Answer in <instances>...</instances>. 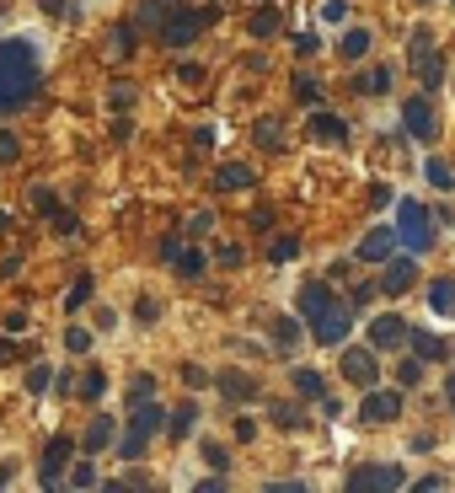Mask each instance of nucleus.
<instances>
[{"label":"nucleus","mask_w":455,"mask_h":493,"mask_svg":"<svg viewBox=\"0 0 455 493\" xmlns=\"http://www.w3.org/2000/svg\"><path fill=\"white\" fill-rule=\"evenodd\" d=\"M44 70H38V49L27 38H0V113H16L38 97Z\"/></svg>","instance_id":"obj_1"},{"label":"nucleus","mask_w":455,"mask_h":493,"mask_svg":"<svg viewBox=\"0 0 455 493\" xmlns=\"http://www.w3.org/2000/svg\"><path fill=\"white\" fill-rule=\"evenodd\" d=\"M171 424V413L150 397V402H134V413H129V430H123V440H118V456L123 461H140L145 456V445H150V434L156 430H167Z\"/></svg>","instance_id":"obj_2"},{"label":"nucleus","mask_w":455,"mask_h":493,"mask_svg":"<svg viewBox=\"0 0 455 493\" xmlns=\"http://www.w3.org/2000/svg\"><path fill=\"white\" fill-rule=\"evenodd\" d=\"M407 64H412V75H418L423 86H440L445 60H440V44H434L429 27H412V38H407Z\"/></svg>","instance_id":"obj_3"},{"label":"nucleus","mask_w":455,"mask_h":493,"mask_svg":"<svg viewBox=\"0 0 455 493\" xmlns=\"http://www.w3.org/2000/svg\"><path fill=\"white\" fill-rule=\"evenodd\" d=\"M397 237L407 252H429L434 246V226H429V209L423 204H412V198H402L397 209Z\"/></svg>","instance_id":"obj_4"},{"label":"nucleus","mask_w":455,"mask_h":493,"mask_svg":"<svg viewBox=\"0 0 455 493\" xmlns=\"http://www.w3.org/2000/svg\"><path fill=\"white\" fill-rule=\"evenodd\" d=\"M209 22H215V11H182V5H177L167 22H161V44H167V49H188Z\"/></svg>","instance_id":"obj_5"},{"label":"nucleus","mask_w":455,"mask_h":493,"mask_svg":"<svg viewBox=\"0 0 455 493\" xmlns=\"http://www.w3.org/2000/svg\"><path fill=\"white\" fill-rule=\"evenodd\" d=\"M343 381H353V386H364V392H370V386H375V381H381V365H375V349H364V343H348V349H343Z\"/></svg>","instance_id":"obj_6"},{"label":"nucleus","mask_w":455,"mask_h":493,"mask_svg":"<svg viewBox=\"0 0 455 493\" xmlns=\"http://www.w3.org/2000/svg\"><path fill=\"white\" fill-rule=\"evenodd\" d=\"M402 129H407L412 140H434V134H440L434 102H429V97H407V102H402Z\"/></svg>","instance_id":"obj_7"},{"label":"nucleus","mask_w":455,"mask_h":493,"mask_svg":"<svg viewBox=\"0 0 455 493\" xmlns=\"http://www.w3.org/2000/svg\"><path fill=\"white\" fill-rule=\"evenodd\" d=\"M348 327H353V301H338L327 316H316V322H311V338H316V343H343V338H348Z\"/></svg>","instance_id":"obj_8"},{"label":"nucleus","mask_w":455,"mask_h":493,"mask_svg":"<svg viewBox=\"0 0 455 493\" xmlns=\"http://www.w3.org/2000/svg\"><path fill=\"white\" fill-rule=\"evenodd\" d=\"M402 343H412V327L402 322L397 311H392V316H375V322H370V349L392 354V349H402Z\"/></svg>","instance_id":"obj_9"},{"label":"nucleus","mask_w":455,"mask_h":493,"mask_svg":"<svg viewBox=\"0 0 455 493\" xmlns=\"http://www.w3.org/2000/svg\"><path fill=\"white\" fill-rule=\"evenodd\" d=\"M402 488V467H359L348 472V493H392Z\"/></svg>","instance_id":"obj_10"},{"label":"nucleus","mask_w":455,"mask_h":493,"mask_svg":"<svg viewBox=\"0 0 455 493\" xmlns=\"http://www.w3.org/2000/svg\"><path fill=\"white\" fill-rule=\"evenodd\" d=\"M397 413H402L397 392H375V386H370V392H364V402H359V419H364V424H392Z\"/></svg>","instance_id":"obj_11"},{"label":"nucleus","mask_w":455,"mask_h":493,"mask_svg":"<svg viewBox=\"0 0 455 493\" xmlns=\"http://www.w3.org/2000/svg\"><path fill=\"white\" fill-rule=\"evenodd\" d=\"M64 467H70V434H54L44 445V488H59L64 483Z\"/></svg>","instance_id":"obj_12"},{"label":"nucleus","mask_w":455,"mask_h":493,"mask_svg":"<svg viewBox=\"0 0 455 493\" xmlns=\"http://www.w3.org/2000/svg\"><path fill=\"white\" fill-rule=\"evenodd\" d=\"M412 279H418L412 257H386V274H381V295H407V290H412Z\"/></svg>","instance_id":"obj_13"},{"label":"nucleus","mask_w":455,"mask_h":493,"mask_svg":"<svg viewBox=\"0 0 455 493\" xmlns=\"http://www.w3.org/2000/svg\"><path fill=\"white\" fill-rule=\"evenodd\" d=\"M397 242H402V237L392 231V226H375V231H370V237L359 242V252H353V257H359V263H386Z\"/></svg>","instance_id":"obj_14"},{"label":"nucleus","mask_w":455,"mask_h":493,"mask_svg":"<svg viewBox=\"0 0 455 493\" xmlns=\"http://www.w3.org/2000/svg\"><path fill=\"white\" fill-rule=\"evenodd\" d=\"M311 134H316L322 145H343V140H348V123H343L338 113H322V108H316V113H311Z\"/></svg>","instance_id":"obj_15"},{"label":"nucleus","mask_w":455,"mask_h":493,"mask_svg":"<svg viewBox=\"0 0 455 493\" xmlns=\"http://www.w3.org/2000/svg\"><path fill=\"white\" fill-rule=\"evenodd\" d=\"M220 392H226L230 402H257L263 386H257L252 375H241V370H226V375H220Z\"/></svg>","instance_id":"obj_16"},{"label":"nucleus","mask_w":455,"mask_h":493,"mask_svg":"<svg viewBox=\"0 0 455 493\" xmlns=\"http://www.w3.org/2000/svg\"><path fill=\"white\" fill-rule=\"evenodd\" d=\"M252 183H257V172L241 167V161H226V167L215 172V188H220V193H241V188H252Z\"/></svg>","instance_id":"obj_17"},{"label":"nucleus","mask_w":455,"mask_h":493,"mask_svg":"<svg viewBox=\"0 0 455 493\" xmlns=\"http://www.w3.org/2000/svg\"><path fill=\"white\" fill-rule=\"evenodd\" d=\"M108 445H113V419H92L86 434H81V450L97 456V450H108Z\"/></svg>","instance_id":"obj_18"},{"label":"nucleus","mask_w":455,"mask_h":493,"mask_svg":"<svg viewBox=\"0 0 455 493\" xmlns=\"http://www.w3.org/2000/svg\"><path fill=\"white\" fill-rule=\"evenodd\" d=\"M171 268H177L182 279H198V274L209 268V252H204V246H182V252L171 257Z\"/></svg>","instance_id":"obj_19"},{"label":"nucleus","mask_w":455,"mask_h":493,"mask_svg":"<svg viewBox=\"0 0 455 493\" xmlns=\"http://www.w3.org/2000/svg\"><path fill=\"white\" fill-rule=\"evenodd\" d=\"M429 311L434 316H455V279H434L429 285Z\"/></svg>","instance_id":"obj_20"},{"label":"nucleus","mask_w":455,"mask_h":493,"mask_svg":"<svg viewBox=\"0 0 455 493\" xmlns=\"http://www.w3.org/2000/svg\"><path fill=\"white\" fill-rule=\"evenodd\" d=\"M353 92H364V97H381V92H392V64H375V70H364V75L353 81Z\"/></svg>","instance_id":"obj_21"},{"label":"nucleus","mask_w":455,"mask_h":493,"mask_svg":"<svg viewBox=\"0 0 455 493\" xmlns=\"http://www.w3.org/2000/svg\"><path fill=\"white\" fill-rule=\"evenodd\" d=\"M370 44H375V38H370V27H348V33H343V44H338V54H343V60H364V54H370Z\"/></svg>","instance_id":"obj_22"},{"label":"nucleus","mask_w":455,"mask_h":493,"mask_svg":"<svg viewBox=\"0 0 455 493\" xmlns=\"http://www.w3.org/2000/svg\"><path fill=\"white\" fill-rule=\"evenodd\" d=\"M412 354L418 360H450V343L434 338V333H412Z\"/></svg>","instance_id":"obj_23"},{"label":"nucleus","mask_w":455,"mask_h":493,"mask_svg":"<svg viewBox=\"0 0 455 493\" xmlns=\"http://www.w3.org/2000/svg\"><path fill=\"white\" fill-rule=\"evenodd\" d=\"M289 386H295L300 397H311V402H322V397H327V386H322V375H316V370H295V375H289Z\"/></svg>","instance_id":"obj_24"},{"label":"nucleus","mask_w":455,"mask_h":493,"mask_svg":"<svg viewBox=\"0 0 455 493\" xmlns=\"http://www.w3.org/2000/svg\"><path fill=\"white\" fill-rule=\"evenodd\" d=\"M252 140H257V150H268V156H279V150H285V134H279V123H274V119L257 123V129H252Z\"/></svg>","instance_id":"obj_25"},{"label":"nucleus","mask_w":455,"mask_h":493,"mask_svg":"<svg viewBox=\"0 0 455 493\" xmlns=\"http://www.w3.org/2000/svg\"><path fill=\"white\" fill-rule=\"evenodd\" d=\"M177 5H182V0H145V5H140V27H161Z\"/></svg>","instance_id":"obj_26"},{"label":"nucleus","mask_w":455,"mask_h":493,"mask_svg":"<svg viewBox=\"0 0 455 493\" xmlns=\"http://www.w3.org/2000/svg\"><path fill=\"white\" fill-rule=\"evenodd\" d=\"M193 424H198V408H193V402H182V408L171 413L167 434H171V440H188V434H193Z\"/></svg>","instance_id":"obj_27"},{"label":"nucleus","mask_w":455,"mask_h":493,"mask_svg":"<svg viewBox=\"0 0 455 493\" xmlns=\"http://www.w3.org/2000/svg\"><path fill=\"white\" fill-rule=\"evenodd\" d=\"M134 38H140V27H134V22H118V27H113V54H118V60H129V54L140 49Z\"/></svg>","instance_id":"obj_28"},{"label":"nucleus","mask_w":455,"mask_h":493,"mask_svg":"<svg viewBox=\"0 0 455 493\" xmlns=\"http://www.w3.org/2000/svg\"><path fill=\"white\" fill-rule=\"evenodd\" d=\"M247 27H252V38H274V33H279V11H274V5H263V11H252V22H247Z\"/></svg>","instance_id":"obj_29"},{"label":"nucleus","mask_w":455,"mask_h":493,"mask_svg":"<svg viewBox=\"0 0 455 493\" xmlns=\"http://www.w3.org/2000/svg\"><path fill=\"white\" fill-rule=\"evenodd\" d=\"M268 413H274V424H279V430H305V413H300L295 402H274Z\"/></svg>","instance_id":"obj_30"},{"label":"nucleus","mask_w":455,"mask_h":493,"mask_svg":"<svg viewBox=\"0 0 455 493\" xmlns=\"http://www.w3.org/2000/svg\"><path fill=\"white\" fill-rule=\"evenodd\" d=\"M295 97H300L305 108H322V81H311V75H295Z\"/></svg>","instance_id":"obj_31"},{"label":"nucleus","mask_w":455,"mask_h":493,"mask_svg":"<svg viewBox=\"0 0 455 493\" xmlns=\"http://www.w3.org/2000/svg\"><path fill=\"white\" fill-rule=\"evenodd\" d=\"M274 343H279V349H295V343H300V322H295V316H279V322H274Z\"/></svg>","instance_id":"obj_32"},{"label":"nucleus","mask_w":455,"mask_h":493,"mask_svg":"<svg viewBox=\"0 0 455 493\" xmlns=\"http://www.w3.org/2000/svg\"><path fill=\"white\" fill-rule=\"evenodd\" d=\"M86 301H92V274H81V279L70 285V295H64V311H81Z\"/></svg>","instance_id":"obj_33"},{"label":"nucleus","mask_w":455,"mask_h":493,"mask_svg":"<svg viewBox=\"0 0 455 493\" xmlns=\"http://www.w3.org/2000/svg\"><path fill=\"white\" fill-rule=\"evenodd\" d=\"M150 397H156V375H134L129 381V408L134 402H150Z\"/></svg>","instance_id":"obj_34"},{"label":"nucleus","mask_w":455,"mask_h":493,"mask_svg":"<svg viewBox=\"0 0 455 493\" xmlns=\"http://www.w3.org/2000/svg\"><path fill=\"white\" fill-rule=\"evenodd\" d=\"M295 257H300V242L295 237H279V242L268 246V263H295Z\"/></svg>","instance_id":"obj_35"},{"label":"nucleus","mask_w":455,"mask_h":493,"mask_svg":"<svg viewBox=\"0 0 455 493\" xmlns=\"http://www.w3.org/2000/svg\"><path fill=\"white\" fill-rule=\"evenodd\" d=\"M75 392H81V397H86V402H97V397H102V392H108V375H102V370H92V375H86V381H81V386H75Z\"/></svg>","instance_id":"obj_36"},{"label":"nucleus","mask_w":455,"mask_h":493,"mask_svg":"<svg viewBox=\"0 0 455 493\" xmlns=\"http://www.w3.org/2000/svg\"><path fill=\"white\" fill-rule=\"evenodd\" d=\"M423 178H429V183H434V188H450V183H455V172H450V167H445V161H440V156H434V161L423 167Z\"/></svg>","instance_id":"obj_37"},{"label":"nucleus","mask_w":455,"mask_h":493,"mask_svg":"<svg viewBox=\"0 0 455 493\" xmlns=\"http://www.w3.org/2000/svg\"><path fill=\"white\" fill-rule=\"evenodd\" d=\"M16 156H22V140H16L11 129H0V167H11Z\"/></svg>","instance_id":"obj_38"},{"label":"nucleus","mask_w":455,"mask_h":493,"mask_svg":"<svg viewBox=\"0 0 455 493\" xmlns=\"http://www.w3.org/2000/svg\"><path fill=\"white\" fill-rule=\"evenodd\" d=\"M27 198H33V209H38V215H59V198L49 193V188H33Z\"/></svg>","instance_id":"obj_39"},{"label":"nucleus","mask_w":455,"mask_h":493,"mask_svg":"<svg viewBox=\"0 0 455 493\" xmlns=\"http://www.w3.org/2000/svg\"><path fill=\"white\" fill-rule=\"evenodd\" d=\"M209 231H215V215H209V209L188 215V237H209Z\"/></svg>","instance_id":"obj_40"},{"label":"nucleus","mask_w":455,"mask_h":493,"mask_svg":"<svg viewBox=\"0 0 455 493\" xmlns=\"http://www.w3.org/2000/svg\"><path fill=\"white\" fill-rule=\"evenodd\" d=\"M64 349H70V354H86V349H92V333H86V327H70V333H64Z\"/></svg>","instance_id":"obj_41"},{"label":"nucleus","mask_w":455,"mask_h":493,"mask_svg":"<svg viewBox=\"0 0 455 493\" xmlns=\"http://www.w3.org/2000/svg\"><path fill=\"white\" fill-rule=\"evenodd\" d=\"M70 483H75V488H97L102 478H97V467H92V461H81V467L70 472Z\"/></svg>","instance_id":"obj_42"},{"label":"nucleus","mask_w":455,"mask_h":493,"mask_svg":"<svg viewBox=\"0 0 455 493\" xmlns=\"http://www.w3.org/2000/svg\"><path fill=\"white\" fill-rule=\"evenodd\" d=\"M49 381H54V370H49V365H33V370H27V392H49Z\"/></svg>","instance_id":"obj_43"},{"label":"nucleus","mask_w":455,"mask_h":493,"mask_svg":"<svg viewBox=\"0 0 455 493\" xmlns=\"http://www.w3.org/2000/svg\"><path fill=\"white\" fill-rule=\"evenodd\" d=\"M204 461L226 472V467H230V450H226V445H215V440H204Z\"/></svg>","instance_id":"obj_44"},{"label":"nucleus","mask_w":455,"mask_h":493,"mask_svg":"<svg viewBox=\"0 0 455 493\" xmlns=\"http://www.w3.org/2000/svg\"><path fill=\"white\" fill-rule=\"evenodd\" d=\"M108 97H113V108L123 113V108L134 102V86H129V81H113V92H108Z\"/></svg>","instance_id":"obj_45"},{"label":"nucleus","mask_w":455,"mask_h":493,"mask_svg":"<svg viewBox=\"0 0 455 493\" xmlns=\"http://www.w3.org/2000/svg\"><path fill=\"white\" fill-rule=\"evenodd\" d=\"M316 49H322V44H316V33H300V38H295V54H300V60H311Z\"/></svg>","instance_id":"obj_46"},{"label":"nucleus","mask_w":455,"mask_h":493,"mask_svg":"<svg viewBox=\"0 0 455 493\" xmlns=\"http://www.w3.org/2000/svg\"><path fill=\"white\" fill-rule=\"evenodd\" d=\"M252 231H274V209H268V204L252 209Z\"/></svg>","instance_id":"obj_47"},{"label":"nucleus","mask_w":455,"mask_h":493,"mask_svg":"<svg viewBox=\"0 0 455 493\" xmlns=\"http://www.w3.org/2000/svg\"><path fill=\"white\" fill-rule=\"evenodd\" d=\"M402 386H412V381H418V375H423V360H402Z\"/></svg>","instance_id":"obj_48"},{"label":"nucleus","mask_w":455,"mask_h":493,"mask_svg":"<svg viewBox=\"0 0 455 493\" xmlns=\"http://www.w3.org/2000/svg\"><path fill=\"white\" fill-rule=\"evenodd\" d=\"M49 16H75V0H44Z\"/></svg>","instance_id":"obj_49"},{"label":"nucleus","mask_w":455,"mask_h":493,"mask_svg":"<svg viewBox=\"0 0 455 493\" xmlns=\"http://www.w3.org/2000/svg\"><path fill=\"white\" fill-rule=\"evenodd\" d=\"M220 263H226V268H241V263H247V252H241V246H220Z\"/></svg>","instance_id":"obj_50"},{"label":"nucleus","mask_w":455,"mask_h":493,"mask_svg":"<svg viewBox=\"0 0 455 493\" xmlns=\"http://www.w3.org/2000/svg\"><path fill=\"white\" fill-rule=\"evenodd\" d=\"M322 16H327V22H343V16H348V5H343V0H322Z\"/></svg>","instance_id":"obj_51"},{"label":"nucleus","mask_w":455,"mask_h":493,"mask_svg":"<svg viewBox=\"0 0 455 493\" xmlns=\"http://www.w3.org/2000/svg\"><path fill=\"white\" fill-rule=\"evenodd\" d=\"M54 226H59V231H64V237H75V231H81V220H75V215H64V209H59V215H54Z\"/></svg>","instance_id":"obj_52"},{"label":"nucleus","mask_w":455,"mask_h":493,"mask_svg":"<svg viewBox=\"0 0 455 493\" xmlns=\"http://www.w3.org/2000/svg\"><path fill=\"white\" fill-rule=\"evenodd\" d=\"M134 316H140V322H156V316H161V306H156V301H140V306H134Z\"/></svg>","instance_id":"obj_53"},{"label":"nucleus","mask_w":455,"mask_h":493,"mask_svg":"<svg viewBox=\"0 0 455 493\" xmlns=\"http://www.w3.org/2000/svg\"><path fill=\"white\" fill-rule=\"evenodd\" d=\"M177 75H182V81H188V86H198V81H204V64H182V70H177Z\"/></svg>","instance_id":"obj_54"},{"label":"nucleus","mask_w":455,"mask_h":493,"mask_svg":"<svg viewBox=\"0 0 455 493\" xmlns=\"http://www.w3.org/2000/svg\"><path fill=\"white\" fill-rule=\"evenodd\" d=\"M27 327V311H5V333H22Z\"/></svg>","instance_id":"obj_55"},{"label":"nucleus","mask_w":455,"mask_h":493,"mask_svg":"<svg viewBox=\"0 0 455 493\" xmlns=\"http://www.w3.org/2000/svg\"><path fill=\"white\" fill-rule=\"evenodd\" d=\"M11 354H16V343H11V338H0V365H5Z\"/></svg>","instance_id":"obj_56"},{"label":"nucleus","mask_w":455,"mask_h":493,"mask_svg":"<svg viewBox=\"0 0 455 493\" xmlns=\"http://www.w3.org/2000/svg\"><path fill=\"white\" fill-rule=\"evenodd\" d=\"M0 231H11V209H0Z\"/></svg>","instance_id":"obj_57"},{"label":"nucleus","mask_w":455,"mask_h":493,"mask_svg":"<svg viewBox=\"0 0 455 493\" xmlns=\"http://www.w3.org/2000/svg\"><path fill=\"white\" fill-rule=\"evenodd\" d=\"M445 397H450V408H455V375H450V381H445Z\"/></svg>","instance_id":"obj_58"},{"label":"nucleus","mask_w":455,"mask_h":493,"mask_svg":"<svg viewBox=\"0 0 455 493\" xmlns=\"http://www.w3.org/2000/svg\"><path fill=\"white\" fill-rule=\"evenodd\" d=\"M418 5H423V0H418Z\"/></svg>","instance_id":"obj_59"}]
</instances>
